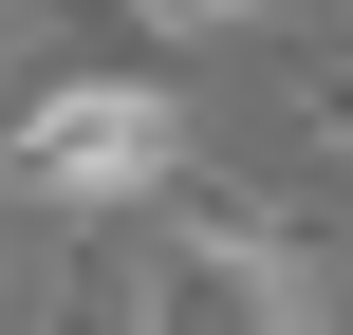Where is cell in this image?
<instances>
[{"label":"cell","instance_id":"obj_1","mask_svg":"<svg viewBox=\"0 0 353 335\" xmlns=\"http://www.w3.org/2000/svg\"><path fill=\"white\" fill-rule=\"evenodd\" d=\"M56 335H316V224L261 205V186H223V168H186L149 205L130 280H74Z\"/></svg>","mask_w":353,"mask_h":335},{"label":"cell","instance_id":"obj_2","mask_svg":"<svg viewBox=\"0 0 353 335\" xmlns=\"http://www.w3.org/2000/svg\"><path fill=\"white\" fill-rule=\"evenodd\" d=\"M0 168H19L37 205H74V224L168 205V186H186V93H168V75H37V93L0 112Z\"/></svg>","mask_w":353,"mask_h":335},{"label":"cell","instance_id":"obj_3","mask_svg":"<svg viewBox=\"0 0 353 335\" xmlns=\"http://www.w3.org/2000/svg\"><path fill=\"white\" fill-rule=\"evenodd\" d=\"M279 112H298V149L353 186V56H298V93H279Z\"/></svg>","mask_w":353,"mask_h":335},{"label":"cell","instance_id":"obj_4","mask_svg":"<svg viewBox=\"0 0 353 335\" xmlns=\"http://www.w3.org/2000/svg\"><path fill=\"white\" fill-rule=\"evenodd\" d=\"M130 37H205V19H261V0H112Z\"/></svg>","mask_w":353,"mask_h":335}]
</instances>
